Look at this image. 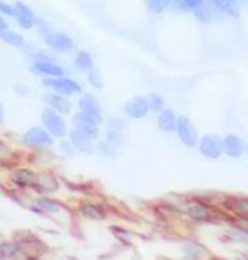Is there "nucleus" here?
I'll use <instances>...</instances> for the list:
<instances>
[{
    "instance_id": "1",
    "label": "nucleus",
    "mask_w": 248,
    "mask_h": 260,
    "mask_svg": "<svg viewBox=\"0 0 248 260\" xmlns=\"http://www.w3.org/2000/svg\"><path fill=\"white\" fill-rule=\"evenodd\" d=\"M14 243L17 245L19 252H21L22 258H34V257H45L48 252V245L41 237L31 230H19L14 233Z\"/></svg>"
},
{
    "instance_id": "2",
    "label": "nucleus",
    "mask_w": 248,
    "mask_h": 260,
    "mask_svg": "<svg viewBox=\"0 0 248 260\" xmlns=\"http://www.w3.org/2000/svg\"><path fill=\"white\" fill-rule=\"evenodd\" d=\"M41 126L45 127V129L48 131V135H50L55 141L56 140H60V141L66 140L68 133H70L65 116L58 114V112L48 109V107H45L41 112Z\"/></svg>"
},
{
    "instance_id": "3",
    "label": "nucleus",
    "mask_w": 248,
    "mask_h": 260,
    "mask_svg": "<svg viewBox=\"0 0 248 260\" xmlns=\"http://www.w3.org/2000/svg\"><path fill=\"white\" fill-rule=\"evenodd\" d=\"M19 143H21L24 148H31V150H48L55 145V140L48 135V131L40 126H31L27 127L26 131L21 135L19 138Z\"/></svg>"
},
{
    "instance_id": "4",
    "label": "nucleus",
    "mask_w": 248,
    "mask_h": 260,
    "mask_svg": "<svg viewBox=\"0 0 248 260\" xmlns=\"http://www.w3.org/2000/svg\"><path fill=\"white\" fill-rule=\"evenodd\" d=\"M38 172L32 170L31 167L14 165L7 172V182L12 185L14 190L24 192V190H32L34 182H36Z\"/></svg>"
},
{
    "instance_id": "5",
    "label": "nucleus",
    "mask_w": 248,
    "mask_h": 260,
    "mask_svg": "<svg viewBox=\"0 0 248 260\" xmlns=\"http://www.w3.org/2000/svg\"><path fill=\"white\" fill-rule=\"evenodd\" d=\"M41 85L50 92H53V94L65 95L68 99H70L72 95L82 94V85L75 80V78H72L68 75H63L58 78H46V80L41 82Z\"/></svg>"
},
{
    "instance_id": "6",
    "label": "nucleus",
    "mask_w": 248,
    "mask_h": 260,
    "mask_svg": "<svg viewBox=\"0 0 248 260\" xmlns=\"http://www.w3.org/2000/svg\"><path fill=\"white\" fill-rule=\"evenodd\" d=\"M175 135H177L179 141H181L184 146H187V148H197L199 133H197V127L194 126V122L191 121V117H187V116L177 117Z\"/></svg>"
},
{
    "instance_id": "7",
    "label": "nucleus",
    "mask_w": 248,
    "mask_h": 260,
    "mask_svg": "<svg viewBox=\"0 0 248 260\" xmlns=\"http://www.w3.org/2000/svg\"><path fill=\"white\" fill-rule=\"evenodd\" d=\"M61 182L53 172H38L36 175V182H34L32 192L36 194V198L40 196H55L56 192H60Z\"/></svg>"
},
{
    "instance_id": "8",
    "label": "nucleus",
    "mask_w": 248,
    "mask_h": 260,
    "mask_svg": "<svg viewBox=\"0 0 248 260\" xmlns=\"http://www.w3.org/2000/svg\"><path fill=\"white\" fill-rule=\"evenodd\" d=\"M77 107H79V112L92 119L95 124L100 126L104 122V112H102L100 102L92 94H82L79 97V102H77Z\"/></svg>"
},
{
    "instance_id": "9",
    "label": "nucleus",
    "mask_w": 248,
    "mask_h": 260,
    "mask_svg": "<svg viewBox=\"0 0 248 260\" xmlns=\"http://www.w3.org/2000/svg\"><path fill=\"white\" fill-rule=\"evenodd\" d=\"M197 150L204 158L218 160L223 156V138L218 135H204L199 138Z\"/></svg>"
},
{
    "instance_id": "10",
    "label": "nucleus",
    "mask_w": 248,
    "mask_h": 260,
    "mask_svg": "<svg viewBox=\"0 0 248 260\" xmlns=\"http://www.w3.org/2000/svg\"><path fill=\"white\" fill-rule=\"evenodd\" d=\"M43 43L48 50L55 53H70L75 48V41L72 39V36L61 31H51L48 36L43 38Z\"/></svg>"
},
{
    "instance_id": "11",
    "label": "nucleus",
    "mask_w": 248,
    "mask_h": 260,
    "mask_svg": "<svg viewBox=\"0 0 248 260\" xmlns=\"http://www.w3.org/2000/svg\"><path fill=\"white\" fill-rule=\"evenodd\" d=\"M29 209L34 211L36 214H60L65 209V204L60 199L51 198V196H40V198H34Z\"/></svg>"
},
{
    "instance_id": "12",
    "label": "nucleus",
    "mask_w": 248,
    "mask_h": 260,
    "mask_svg": "<svg viewBox=\"0 0 248 260\" xmlns=\"http://www.w3.org/2000/svg\"><path fill=\"white\" fill-rule=\"evenodd\" d=\"M72 129L79 131L80 135L87 136L89 140H92L94 143H97L100 138V126L95 124L94 121L89 119L87 116H84L82 112H77L72 121Z\"/></svg>"
},
{
    "instance_id": "13",
    "label": "nucleus",
    "mask_w": 248,
    "mask_h": 260,
    "mask_svg": "<svg viewBox=\"0 0 248 260\" xmlns=\"http://www.w3.org/2000/svg\"><path fill=\"white\" fill-rule=\"evenodd\" d=\"M186 216L194 223H209L215 218V211L202 201H191L186 206Z\"/></svg>"
},
{
    "instance_id": "14",
    "label": "nucleus",
    "mask_w": 248,
    "mask_h": 260,
    "mask_svg": "<svg viewBox=\"0 0 248 260\" xmlns=\"http://www.w3.org/2000/svg\"><path fill=\"white\" fill-rule=\"evenodd\" d=\"M29 70H31V73H34V75L41 77L43 80H46V78H58V77L65 75V68H63L56 60H51V61H31Z\"/></svg>"
},
{
    "instance_id": "15",
    "label": "nucleus",
    "mask_w": 248,
    "mask_h": 260,
    "mask_svg": "<svg viewBox=\"0 0 248 260\" xmlns=\"http://www.w3.org/2000/svg\"><path fill=\"white\" fill-rule=\"evenodd\" d=\"M124 109V114L129 117V119H145L148 114H150V109H148V102H147V97L145 95H134L131 97L124 102L123 106Z\"/></svg>"
},
{
    "instance_id": "16",
    "label": "nucleus",
    "mask_w": 248,
    "mask_h": 260,
    "mask_svg": "<svg viewBox=\"0 0 248 260\" xmlns=\"http://www.w3.org/2000/svg\"><path fill=\"white\" fill-rule=\"evenodd\" d=\"M14 7H16V17H14V21L17 22L19 27L24 29V31H31V29L36 27L38 16L34 14V11L27 4L14 2Z\"/></svg>"
},
{
    "instance_id": "17",
    "label": "nucleus",
    "mask_w": 248,
    "mask_h": 260,
    "mask_svg": "<svg viewBox=\"0 0 248 260\" xmlns=\"http://www.w3.org/2000/svg\"><path fill=\"white\" fill-rule=\"evenodd\" d=\"M246 151V143L243 141L241 136L235 133H230L223 138V155L230 158H241Z\"/></svg>"
},
{
    "instance_id": "18",
    "label": "nucleus",
    "mask_w": 248,
    "mask_h": 260,
    "mask_svg": "<svg viewBox=\"0 0 248 260\" xmlns=\"http://www.w3.org/2000/svg\"><path fill=\"white\" fill-rule=\"evenodd\" d=\"M79 214L89 221H104L108 218V211L104 206L99 203H92V201H84L79 204Z\"/></svg>"
},
{
    "instance_id": "19",
    "label": "nucleus",
    "mask_w": 248,
    "mask_h": 260,
    "mask_svg": "<svg viewBox=\"0 0 248 260\" xmlns=\"http://www.w3.org/2000/svg\"><path fill=\"white\" fill-rule=\"evenodd\" d=\"M45 104L48 109H51V111H55L58 112V114H61V116H66V114H70L72 112V101L68 99V97L65 95H60V94H53V92H48V94H45Z\"/></svg>"
},
{
    "instance_id": "20",
    "label": "nucleus",
    "mask_w": 248,
    "mask_h": 260,
    "mask_svg": "<svg viewBox=\"0 0 248 260\" xmlns=\"http://www.w3.org/2000/svg\"><path fill=\"white\" fill-rule=\"evenodd\" d=\"M68 141L72 143L74 146L75 153H82V155H92L95 151V143L92 140H89L87 136L80 135L79 131L75 129H70V133H68Z\"/></svg>"
},
{
    "instance_id": "21",
    "label": "nucleus",
    "mask_w": 248,
    "mask_h": 260,
    "mask_svg": "<svg viewBox=\"0 0 248 260\" xmlns=\"http://www.w3.org/2000/svg\"><path fill=\"white\" fill-rule=\"evenodd\" d=\"M220 17H240V2H231V0H218V2H209Z\"/></svg>"
},
{
    "instance_id": "22",
    "label": "nucleus",
    "mask_w": 248,
    "mask_h": 260,
    "mask_svg": "<svg viewBox=\"0 0 248 260\" xmlns=\"http://www.w3.org/2000/svg\"><path fill=\"white\" fill-rule=\"evenodd\" d=\"M177 114L173 109H165L157 117V126L162 133H175V126H177Z\"/></svg>"
},
{
    "instance_id": "23",
    "label": "nucleus",
    "mask_w": 248,
    "mask_h": 260,
    "mask_svg": "<svg viewBox=\"0 0 248 260\" xmlns=\"http://www.w3.org/2000/svg\"><path fill=\"white\" fill-rule=\"evenodd\" d=\"M181 250L186 260H201L209 255V250L199 242H186Z\"/></svg>"
},
{
    "instance_id": "24",
    "label": "nucleus",
    "mask_w": 248,
    "mask_h": 260,
    "mask_svg": "<svg viewBox=\"0 0 248 260\" xmlns=\"http://www.w3.org/2000/svg\"><path fill=\"white\" fill-rule=\"evenodd\" d=\"M74 65H75L77 70L87 75V73H89L90 70H94V68H95V61H94V56H92L89 51L79 50V51L75 53Z\"/></svg>"
},
{
    "instance_id": "25",
    "label": "nucleus",
    "mask_w": 248,
    "mask_h": 260,
    "mask_svg": "<svg viewBox=\"0 0 248 260\" xmlns=\"http://www.w3.org/2000/svg\"><path fill=\"white\" fill-rule=\"evenodd\" d=\"M0 260H22L14 240H0Z\"/></svg>"
},
{
    "instance_id": "26",
    "label": "nucleus",
    "mask_w": 248,
    "mask_h": 260,
    "mask_svg": "<svg viewBox=\"0 0 248 260\" xmlns=\"http://www.w3.org/2000/svg\"><path fill=\"white\" fill-rule=\"evenodd\" d=\"M0 41H2L4 45L11 46V48H21V50L26 46V38L12 27H9L6 32L0 34Z\"/></svg>"
},
{
    "instance_id": "27",
    "label": "nucleus",
    "mask_w": 248,
    "mask_h": 260,
    "mask_svg": "<svg viewBox=\"0 0 248 260\" xmlns=\"http://www.w3.org/2000/svg\"><path fill=\"white\" fill-rule=\"evenodd\" d=\"M226 204L233 214L240 216L241 219L248 218V198H245V196H235V198H230Z\"/></svg>"
},
{
    "instance_id": "28",
    "label": "nucleus",
    "mask_w": 248,
    "mask_h": 260,
    "mask_svg": "<svg viewBox=\"0 0 248 260\" xmlns=\"http://www.w3.org/2000/svg\"><path fill=\"white\" fill-rule=\"evenodd\" d=\"M147 97V102H148V109L150 112H157L160 114L162 111L167 109V104H165V97L158 92H152V94L145 95Z\"/></svg>"
},
{
    "instance_id": "29",
    "label": "nucleus",
    "mask_w": 248,
    "mask_h": 260,
    "mask_svg": "<svg viewBox=\"0 0 248 260\" xmlns=\"http://www.w3.org/2000/svg\"><path fill=\"white\" fill-rule=\"evenodd\" d=\"M105 143H109L113 148H123L126 145V136L123 131H113V129H108L105 131V138H104Z\"/></svg>"
},
{
    "instance_id": "30",
    "label": "nucleus",
    "mask_w": 248,
    "mask_h": 260,
    "mask_svg": "<svg viewBox=\"0 0 248 260\" xmlns=\"http://www.w3.org/2000/svg\"><path fill=\"white\" fill-rule=\"evenodd\" d=\"M145 7L150 14H163L167 12V9H170V2L168 0H150L145 4Z\"/></svg>"
},
{
    "instance_id": "31",
    "label": "nucleus",
    "mask_w": 248,
    "mask_h": 260,
    "mask_svg": "<svg viewBox=\"0 0 248 260\" xmlns=\"http://www.w3.org/2000/svg\"><path fill=\"white\" fill-rule=\"evenodd\" d=\"M14 155H16V151H14L12 145L7 143L6 140H0V165H6L7 161H12Z\"/></svg>"
},
{
    "instance_id": "32",
    "label": "nucleus",
    "mask_w": 248,
    "mask_h": 260,
    "mask_svg": "<svg viewBox=\"0 0 248 260\" xmlns=\"http://www.w3.org/2000/svg\"><path fill=\"white\" fill-rule=\"evenodd\" d=\"M87 82H89L90 87H94V89H102L104 87V82H102V73L99 68H94V70H90L87 73Z\"/></svg>"
},
{
    "instance_id": "33",
    "label": "nucleus",
    "mask_w": 248,
    "mask_h": 260,
    "mask_svg": "<svg viewBox=\"0 0 248 260\" xmlns=\"http://www.w3.org/2000/svg\"><path fill=\"white\" fill-rule=\"evenodd\" d=\"M95 151L99 155H102V156H114L116 155V148H113L109 143H105L104 140L97 141V143H95Z\"/></svg>"
},
{
    "instance_id": "34",
    "label": "nucleus",
    "mask_w": 248,
    "mask_h": 260,
    "mask_svg": "<svg viewBox=\"0 0 248 260\" xmlns=\"http://www.w3.org/2000/svg\"><path fill=\"white\" fill-rule=\"evenodd\" d=\"M0 16L6 17V19L16 17V7H14V4L2 2V0H0Z\"/></svg>"
},
{
    "instance_id": "35",
    "label": "nucleus",
    "mask_w": 248,
    "mask_h": 260,
    "mask_svg": "<svg viewBox=\"0 0 248 260\" xmlns=\"http://www.w3.org/2000/svg\"><path fill=\"white\" fill-rule=\"evenodd\" d=\"M38 31V34H40L41 38H45V36H48L53 29H51V26H50V22L48 21H45V19H41V17H38V22H36V27H34Z\"/></svg>"
},
{
    "instance_id": "36",
    "label": "nucleus",
    "mask_w": 248,
    "mask_h": 260,
    "mask_svg": "<svg viewBox=\"0 0 248 260\" xmlns=\"http://www.w3.org/2000/svg\"><path fill=\"white\" fill-rule=\"evenodd\" d=\"M111 230H113V235H116L119 240H124V242H131L134 237L131 232H128V230H124V228H119V226H113Z\"/></svg>"
},
{
    "instance_id": "37",
    "label": "nucleus",
    "mask_w": 248,
    "mask_h": 260,
    "mask_svg": "<svg viewBox=\"0 0 248 260\" xmlns=\"http://www.w3.org/2000/svg\"><path fill=\"white\" fill-rule=\"evenodd\" d=\"M126 127V122L121 119V117H111L108 121V129H113V131H123Z\"/></svg>"
},
{
    "instance_id": "38",
    "label": "nucleus",
    "mask_w": 248,
    "mask_h": 260,
    "mask_svg": "<svg viewBox=\"0 0 248 260\" xmlns=\"http://www.w3.org/2000/svg\"><path fill=\"white\" fill-rule=\"evenodd\" d=\"M58 148H60V153H63L65 156H72L75 153L74 146H72V143L68 140H61L60 145H58Z\"/></svg>"
},
{
    "instance_id": "39",
    "label": "nucleus",
    "mask_w": 248,
    "mask_h": 260,
    "mask_svg": "<svg viewBox=\"0 0 248 260\" xmlns=\"http://www.w3.org/2000/svg\"><path fill=\"white\" fill-rule=\"evenodd\" d=\"M9 27H11V26H9V21H7L6 17H2V16H0V34H2V32H6Z\"/></svg>"
},
{
    "instance_id": "40",
    "label": "nucleus",
    "mask_w": 248,
    "mask_h": 260,
    "mask_svg": "<svg viewBox=\"0 0 248 260\" xmlns=\"http://www.w3.org/2000/svg\"><path fill=\"white\" fill-rule=\"evenodd\" d=\"M6 122V107H4V102L0 101V126Z\"/></svg>"
},
{
    "instance_id": "41",
    "label": "nucleus",
    "mask_w": 248,
    "mask_h": 260,
    "mask_svg": "<svg viewBox=\"0 0 248 260\" xmlns=\"http://www.w3.org/2000/svg\"><path fill=\"white\" fill-rule=\"evenodd\" d=\"M16 90L19 92V95H27V94H29V89H27V87H16Z\"/></svg>"
},
{
    "instance_id": "42",
    "label": "nucleus",
    "mask_w": 248,
    "mask_h": 260,
    "mask_svg": "<svg viewBox=\"0 0 248 260\" xmlns=\"http://www.w3.org/2000/svg\"><path fill=\"white\" fill-rule=\"evenodd\" d=\"M22 260H46L45 257H34V258H22Z\"/></svg>"
},
{
    "instance_id": "43",
    "label": "nucleus",
    "mask_w": 248,
    "mask_h": 260,
    "mask_svg": "<svg viewBox=\"0 0 248 260\" xmlns=\"http://www.w3.org/2000/svg\"><path fill=\"white\" fill-rule=\"evenodd\" d=\"M245 155L248 156V143H246V151H245Z\"/></svg>"
},
{
    "instance_id": "44",
    "label": "nucleus",
    "mask_w": 248,
    "mask_h": 260,
    "mask_svg": "<svg viewBox=\"0 0 248 260\" xmlns=\"http://www.w3.org/2000/svg\"><path fill=\"white\" fill-rule=\"evenodd\" d=\"M246 258H248V250H246Z\"/></svg>"
},
{
    "instance_id": "45",
    "label": "nucleus",
    "mask_w": 248,
    "mask_h": 260,
    "mask_svg": "<svg viewBox=\"0 0 248 260\" xmlns=\"http://www.w3.org/2000/svg\"><path fill=\"white\" fill-rule=\"evenodd\" d=\"M0 196H2V192H0Z\"/></svg>"
}]
</instances>
